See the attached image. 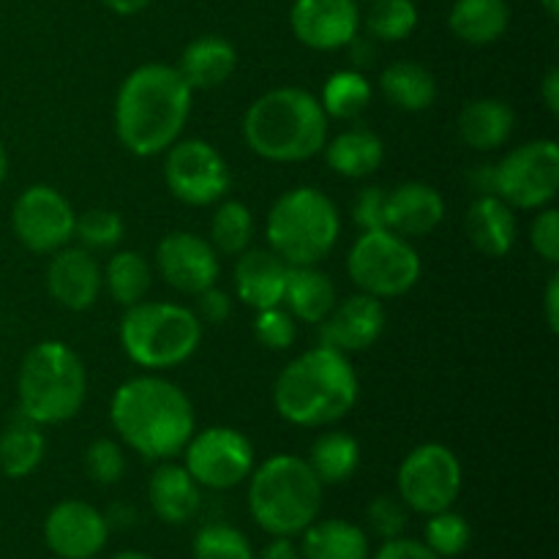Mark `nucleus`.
<instances>
[{
  "instance_id": "f257e3e1",
  "label": "nucleus",
  "mask_w": 559,
  "mask_h": 559,
  "mask_svg": "<svg viewBox=\"0 0 559 559\" xmlns=\"http://www.w3.org/2000/svg\"><path fill=\"white\" fill-rule=\"evenodd\" d=\"M191 91L175 66L145 63L115 96V134L131 156L151 158L180 140L191 115Z\"/></svg>"
},
{
  "instance_id": "f03ea898",
  "label": "nucleus",
  "mask_w": 559,
  "mask_h": 559,
  "mask_svg": "<svg viewBox=\"0 0 559 559\" xmlns=\"http://www.w3.org/2000/svg\"><path fill=\"white\" fill-rule=\"evenodd\" d=\"M109 420L123 445L147 462L180 456L197 431L191 399L158 374L126 380L109 402Z\"/></svg>"
},
{
  "instance_id": "7ed1b4c3",
  "label": "nucleus",
  "mask_w": 559,
  "mask_h": 559,
  "mask_svg": "<svg viewBox=\"0 0 559 559\" xmlns=\"http://www.w3.org/2000/svg\"><path fill=\"white\" fill-rule=\"evenodd\" d=\"M358 371L349 355L320 344L284 366L273 385V404L287 424L322 429L342 420L358 404Z\"/></svg>"
},
{
  "instance_id": "20e7f679",
  "label": "nucleus",
  "mask_w": 559,
  "mask_h": 559,
  "mask_svg": "<svg viewBox=\"0 0 559 559\" xmlns=\"http://www.w3.org/2000/svg\"><path fill=\"white\" fill-rule=\"evenodd\" d=\"M243 140L265 162H309L328 142V115L314 93L293 85L273 87L246 109Z\"/></svg>"
},
{
  "instance_id": "39448f33",
  "label": "nucleus",
  "mask_w": 559,
  "mask_h": 559,
  "mask_svg": "<svg viewBox=\"0 0 559 559\" xmlns=\"http://www.w3.org/2000/svg\"><path fill=\"white\" fill-rule=\"evenodd\" d=\"M251 519L273 538H295L322 511V484L306 459L278 453L251 469Z\"/></svg>"
},
{
  "instance_id": "423d86ee",
  "label": "nucleus",
  "mask_w": 559,
  "mask_h": 559,
  "mask_svg": "<svg viewBox=\"0 0 559 559\" xmlns=\"http://www.w3.org/2000/svg\"><path fill=\"white\" fill-rule=\"evenodd\" d=\"M22 418L36 426L66 424L87 396V371L80 355L63 342H41L25 355L16 374Z\"/></svg>"
},
{
  "instance_id": "0eeeda50",
  "label": "nucleus",
  "mask_w": 559,
  "mask_h": 559,
  "mask_svg": "<svg viewBox=\"0 0 559 559\" xmlns=\"http://www.w3.org/2000/svg\"><path fill=\"white\" fill-rule=\"evenodd\" d=\"M342 216L336 202L314 186L289 189L267 211L265 238L287 265H320L338 243Z\"/></svg>"
},
{
  "instance_id": "6e6552de",
  "label": "nucleus",
  "mask_w": 559,
  "mask_h": 559,
  "mask_svg": "<svg viewBox=\"0 0 559 559\" xmlns=\"http://www.w3.org/2000/svg\"><path fill=\"white\" fill-rule=\"evenodd\" d=\"M202 344V322L189 306L169 300H140L120 320V347L145 371L183 366Z\"/></svg>"
},
{
  "instance_id": "1a4fd4ad",
  "label": "nucleus",
  "mask_w": 559,
  "mask_h": 559,
  "mask_svg": "<svg viewBox=\"0 0 559 559\" xmlns=\"http://www.w3.org/2000/svg\"><path fill=\"white\" fill-rule=\"evenodd\" d=\"M420 257L415 246L391 229L360 233L347 254V273L360 293L371 298H402L420 282Z\"/></svg>"
},
{
  "instance_id": "9d476101",
  "label": "nucleus",
  "mask_w": 559,
  "mask_h": 559,
  "mask_svg": "<svg viewBox=\"0 0 559 559\" xmlns=\"http://www.w3.org/2000/svg\"><path fill=\"white\" fill-rule=\"evenodd\" d=\"M491 169V191L516 211H540L559 189V145L533 140L513 147Z\"/></svg>"
},
{
  "instance_id": "9b49d317",
  "label": "nucleus",
  "mask_w": 559,
  "mask_h": 559,
  "mask_svg": "<svg viewBox=\"0 0 559 559\" xmlns=\"http://www.w3.org/2000/svg\"><path fill=\"white\" fill-rule=\"evenodd\" d=\"M462 480L464 473L456 453L442 442H424L399 464V500L407 506V511L431 516L453 508L462 491Z\"/></svg>"
},
{
  "instance_id": "f8f14e48",
  "label": "nucleus",
  "mask_w": 559,
  "mask_h": 559,
  "mask_svg": "<svg viewBox=\"0 0 559 559\" xmlns=\"http://www.w3.org/2000/svg\"><path fill=\"white\" fill-rule=\"evenodd\" d=\"M183 467L200 486L213 491L243 484L254 469V442L233 426H207L194 431L183 448Z\"/></svg>"
},
{
  "instance_id": "ddd939ff",
  "label": "nucleus",
  "mask_w": 559,
  "mask_h": 559,
  "mask_svg": "<svg viewBox=\"0 0 559 559\" xmlns=\"http://www.w3.org/2000/svg\"><path fill=\"white\" fill-rule=\"evenodd\" d=\"M164 158V180L175 200L191 207H205L224 200L233 186L227 162L205 140H178Z\"/></svg>"
},
{
  "instance_id": "4468645a",
  "label": "nucleus",
  "mask_w": 559,
  "mask_h": 559,
  "mask_svg": "<svg viewBox=\"0 0 559 559\" xmlns=\"http://www.w3.org/2000/svg\"><path fill=\"white\" fill-rule=\"evenodd\" d=\"M76 213L58 189L47 183L27 186L14 202L11 227L20 243L36 254H55L74 238Z\"/></svg>"
},
{
  "instance_id": "2eb2a0df",
  "label": "nucleus",
  "mask_w": 559,
  "mask_h": 559,
  "mask_svg": "<svg viewBox=\"0 0 559 559\" xmlns=\"http://www.w3.org/2000/svg\"><path fill=\"white\" fill-rule=\"evenodd\" d=\"M156 271L175 293L200 295L218 282L222 262L211 240L194 233H169L156 246Z\"/></svg>"
},
{
  "instance_id": "dca6fc26",
  "label": "nucleus",
  "mask_w": 559,
  "mask_h": 559,
  "mask_svg": "<svg viewBox=\"0 0 559 559\" xmlns=\"http://www.w3.org/2000/svg\"><path fill=\"white\" fill-rule=\"evenodd\" d=\"M289 27L304 47L333 52L358 38V0H295Z\"/></svg>"
},
{
  "instance_id": "f3484780",
  "label": "nucleus",
  "mask_w": 559,
  "mask_h": 559,
  "mask_svg": "<svg viewBox=\"0 0 559 559\" xmlns=\"http://www.w3.org/2000/svg\"><path fill=\"white\" fill-rule=\"evenodd\" d=\"M107 519L91 502H58L44 522V540L60 559H93L107 546Z\"/></svg>"
},
{
  "instance_id": "a211bd4d",
  "label": "nucleus",
  "mask_w": 559,
  "mask_h": 559,
  "mask_svg": "<svg viewBox=\"0 0 559 559\" xmlns=\"http://www.w3.org/2000/svg\"><path fill=\"white\" fill-rule=\"evenodd\" d=\"M385 331V306L380 298L360 293L333 306L331 314L320 322V344L336 353H364L380 342Z\"/></svg>"
},
{
  "instance_id": "6ab92c4d",
  "label": "nucleus",
  "mask_w": 559,
  "mask_h": 559,
  "mask_svg": "<svg viewBox=\"0 0 559 559\" xmlns=\"http://www.w3.org/2000/svg\"><path fill=\"white\" fill-rule=\"evenodd\" d=\"M104 287L102 265L87 249H58L47 267V293L55 304L69 311H87Z\"/></svg>"
},
{
  "instance_id": "aec40b11",
  "label": "nucleus",
  "mask_w": 559,
  "mask_h": 559,
  "mask_svg": "<svg viewBox=\"0 0 559 559\" xmlns=\"http://www.w3.org/2000/svg\"><path fill=\"white\" fill-rule=\"evenodd\" d=\"M289 265L271 249H246L235 262V298L249 309L262 311L284 304Z\"/></svg>"
},
{
  "instance_id": "412c9836",
  "label": "nucleus",
  "mask_w": 559,
  "mask_h": 559,
  "mask_svg": "<svg viewBox=\"0 0 559 559\" xmlns=\"http://www.w3.org/2000/svg\"><path fill=\"white\" fill-rule=\"evenodd\" d=\"M445 218V200L440 191L420 180L396 186L388 191L385 200V227L402 238H424L435 233Z\"/></svg>"
},
{
  "instance_id": "4be33fe9",
  "label": "nucleus",
  "mask_w": 559,
  "mask_h": 559,
  "mask_svg": "<svg viewBox=\"0 0 559 559\" xmlns=\"http://www.w3.org/2000/svg\"><path fill=\"white\" fill-rule=\"evenodd\" d=\"M464 227H467L469 243L480 254L495 257V260L511 254L513 243H516V213L497 194H480L469 205Z\"/></svg>"
},
{
  "instance_id": "5701e85b",
  "label": "nucleus",
  "mask_w": 559,
  "mask_h": 559,
  "mask_svg": "<svg viewBox=\"0 0 559 559\" xmlns=\"http://www.w3.org/2000/svg\"><path fill=\"white\" fill-rule=\"evenodd\" d=\"M178 74L191 91H213L222 87L238 69V52L222 36H200L180 52Z\"/></svg>"
},
{
  "instance_id": "b1692460",
  "label": "nucleus",
  "mask_w": 559,
  "mask_h": 559,
  "mask_svg": "<svg viewBox=\"0 0 559 559\" xmlns=\"http://www.w3.org/2000/svg\"><path fill=\"white\" fill-rule=\"evenodd\" d=\"M147 500L153 513L167 524H186L202 506L200 484L180 464H158L147 484Z\"/></svg>"
},
{
  "instance_id": "393cba45",
  "label": "nucleus",
  "mask_w": 559,
  "mask_h": 559,
  "mask_svg": "<svg viewBox=\"0 0 559 559\" xmlns=\"http://www.w3.org/2000/svg\"><path fill=\"white\" fill-rule=\"evenodd\" d=\"M513 129H516V112L502 98H475L459 112V136L473 151H497L511 140Z\"/></svg>"
},
{
  "instance_id": "a878e982",
  "label": "nucleus",
  "mask_w": 559,
  "mask_h": 559,
  "mask_svg": "<svg viewBox=\"0 0 559 559\" xmlns=\"http://www.w3.org/2000/svg\"><path fill=\"white\" fill-rule=\"evenodd\" d=\"M338 304L336 284L317 265H289L284 306L289 314L309 325H320Z\"/></svg>"
},
{
  "instance_id": "bb28decb",
  "label": "nucleus",
  "mask_w": 559,
  "mask_h": 559,
  "mask_svg": "<svg viewBox=\"0 0 559 559\" xmlns=\"http://www.w3.org/2000/svg\"><path fill=\"white\" fill-rule=\"evenodd\" d=\"M325 164L336 175L349 180H364L374 175L385 162V142L369 129H347L322 147Z\"/></svg>"
},
{
  "instance_id": "cd10ccee",
  "label": "nucleus",
  "mask_w": 559,
  "mask_h": 559,
  "mask_svg": "<svg viewBox=\"0 0 559 559\" xmlns=\"http://www.w3.org/2000/svg\"><path fill=\"white\" fill-rule=\"evenodd\" d=\"M511 25L508 0H456L448 14V27L453 36L473 47H486L502 38Z\"/></svg>"
},
{
  "instance_id": "c85d7f7f",
  "label": "nucleus",
  "mask_w": 559,
  "mask_h": 559,
  "mask_svg": "<svg viewBox=\"0 0 559 559\" xmlns=\"http://www.w3.org/2000/svg\"><path fill=\"white\" fill-rule=\"evenodd\" d=\"M300 557L304 559H369V538L364 530L344 519L311 522L304 530Z\"/></svg>"
},
{
  "instance_id": "c756f323",
  "label": "nucleus",
  "mask_w": 559,
  "mask_h": 559,
  "mask_svg": "<svg viewBox=\"0 0 559 559\" xmlns=\"http://www.w3.org/2000/svg\"><path fill=\"white\" fill-rule=\"evenodd\" d=\"M380 91L402 112H424L437 102V80L415 60H396L380 74Z\"/></svg>"
},
{
  "instance_id": "7c9ffc66",
  "label": "nucleus",
  "mask_w": 559,
  "mask_h": 559,
  "mask_svg": "<svg viewBox=\"0 0 559 559\" xmlns=\"http://www.w3.org/2000/svg\"><path fill=\"white\" fill-rule=\"evenodd\" d=\"M306 462L322 486L344 484L360 467V442L347 431H325L314 440Z\"/></svg>"
},
{
  "instance_id": "2f4dec72",
  "label": "nucleus",
  "mask_w": 559,
  "mask_h": 559,
  "mask_svg": "<svg viewBox=\"0 0 559 559\" xmlns=\"http://www.w3.org/2000/svg\"><path fill=\"white\" fill-rule=\"evenodd\" d=\"M44 453H47V440L33 420H14L0 435V469L5 478L20 480L36 473L38 464L44 462Z\"/></svg>"
},
{
  "instance_id": "473e14b6",
  "label": "nucleus",
  "mask_w": 559,
  "mask_h": 559,
  "mask_svg": "<svg viewBox=\"0 0 559 559\" xmlns=\"http://www.w3.org/2000/svg\"><path fill=\"white\" fill-rule=\"evenodd\" d=\"M104 276V287L109 289L115 304L120 306H134L140 300H145V295L151 293V284H153V273L151 265H147L145 257L140 251H115L109 257L107 267L102 271Z\"/></svg>"
},
{
  "instance_id": "72a5a7b5",
  "label": "nucleus",
  "mask_w": 559,
  "mask_h": 559,
  "mask_svg": "<svg viewBox=\"0 0 559 559\" xmlns=\"http://www.w3.org/2000/svg\"><path fill=\"white\" fill-rule=\"evenodd\" d=\"M371 96H374L371 82L360 71L342 69L328 76V82L322 85L320 104L325 109L328 120H355L358 115L366 112V107L371 104Z\"/></svg>"
},
{
  "instance_id": "f704fd0d",
  "label": "nucleus",
  "mask_w": 559,
  "mask_h": 559,
  "mask_svg": "<svg viewBox=\"0 0 559 559\" xmlns=\"http://www.w3.org/2000/svg\"><path fill=\"white\" fill-rule=\"evenodd\" d=\"M254 235V216L238 200H227L216 207L211 218V246L224 257L243 254Z\"/></svg>"
},
{
  "instance_id": "c9c22d12",
  "label": "nucleus",
  "mask_w": 559,
  "mask_h": 559,
  "mask_svg": "<svg viewBox=\"0 0 559 559\" xmlns=\"http://www.w3.org/2000/svg\"><path fill=\"white\" fill-rule=\"evenodd\" d=\"M366 27L380 41H404L418 27V5L413 0H371Z\"/></svg>"
},
{
  "instance_id": "e433bc0d",
  "label": "nucleus",
  "mask_w": 559,
  "mask_h": 559,
  "mask_svg": "<svg viewBox=\"0 0 559 559\" xmlns=\"http://www.w3.org/2000/svg\"><path fill=\"white\" fill-rule=\"evenodd\" d=\"M473 530L462 513H453L451 508L440 513H431L424 530V544L435 551L437 557H459L469 546Z\"/></svg>"
},
{
  "instance_id": "4c0bfd02",
  "label": "nucleus",
  "mask_w": 559,
  "mask_h": 559,
  "mask_svg": "<svg viewBox=\"0 0 559 559\" xmlns=\"http://www.w3.org/2000/svg\"><path fill=\"white\" fill-rule=\"evenodd\" d=\"M126 224L123 218L107 207H91L74 222V238H80L82 249L87 251H102L112 249L123 240Z\"/></svg>"
},
{
  "instance_id": "58836bf2",
  "label": "nucleus",
  "mask_w": 559,
  "mask_h": 559,
  "mask_svg": "<svg viewBox=\"0 0 559 559\" xmlns=\"http://www.w3.org/2000/svg\"><path fill=\"white\" fill-rule=\"evenodd\" d=\"M194 559H254V549L240 530L207 524L194 535Z\"/></svg>"
},
{
  "instance_id": "ea45409f",
  "label": "nucleus",
  "mask_w": 559,
  "mask_h": 559,
  "mask_svg": "<svg viewBox=\"0 0 559 559\" xmlns=\"http://www.w3.org/2000/svg\"><path fill=\"white\" fill-rule=\"evenodd\" d=\"M254 336L257 342L265 349H276V353H284L295 344V336H298V328H295V317L289 314L282 306H273V309L257 311L254 320Z\"/></svg>"
},
{
  "instance_id": "a19ab883",
  "label": "nucleus",
  "mask_w": 559,
  "mask_h": 559,
  "mask_svg": "<svg viewBox=\"0 0 559 559\" xmlns=\"http://www.w3.org/2000/svg\"><path fill=\"white\" fill-rule=\"evenodd\" d=\"M85 469L93 484L112 486L123 478L126 456L115 440H93L85 451Z\"/></svg>"
},
{
  "instance_id": "79ce46f5",
  "label": "nucleus",
  "mask_w": 559,
  "mask_h": 559,
  "mask_svg": "<svg viewBox=\"0 0 559 559\" xmlns=\"http://www.w3.org/2000/svg\"><path fill=\"white\" fill-rule=\"evenodd\" d=\"M366 519H369V527L374 530L382 540L399 538V535L407 530V506H404L399 497L380 495L369 502Z\"/></svg>"
},
{
  "instance_id": "37998d69",
  "label": "nucleus",
  "mask_w": 559,
  "mask_h": 559,
  "mask_svg": "<svg viewBox=\"0 0 559 559\" xmlns=\"http://www.w3.org/2000/svg\"><path fill=\"white\" fill-rule=\"evenodd\" d=\"M530 243H533L535 254L546 260L549 265L559 262V211L555 207H540L538 216L530 224Z\"/></svg>"
},
{
  "instance_id": "c03bdc74",
  "label": "nucleus",
  "mask_w": 559,
  "mask_h": 559,
  "mask_svg": "<svg viewBox=\"0 0 559 559\" xmlns=\"http://www.w3.org/2000/svg\"><path fill=\"white\" fill-rule=\"evenodd\" d=\"M385 200L388 191L380 186H369L360 191L353 202V222L358 224L360 233H371V229H388L385 227Z\"/></svg>"
},
{
  "instance_id": "a18cd8bd",
  "label": "nucleus",
  "mask_w": 559,
  "mask_h": 559,
  "mask_svg": "<svg viewBox=\"0 0 559 559\" xmlns=\"http://www.w3.org/2000/svg\"><path fill=\"white\" fill-rule=\"evenodd\" d=\"M194 314L200 317V322H207V325H224L229 314H233V298H229V293H224V289L213 284L205 293L197 295Z\"/></svg>"
},
{
  "instance_id": "49530a36",
  "label": "nucleus",
  "mask_w": 559,
  "mask_h": 559,
  "mask_svg": "<svg viewBox=\"0 0 559 559\" xmlns=\"http://www.w3.org/2000/svg\"><path fill=\"white\" fill-rule=\"evenodd\" d=\"M374 559H442V557H437L424 540H413L399 535V538L385 540V544L380 546V551L374 555Z\"/></svg>"
},
{
  "instance_id": "de8ad7c7",
  "label": "nucleus",
  "mask_w": 559,
  "mask_h": 559,
  "mask_svg": "<svg viewBox=\"0 0 559 559\" xmlns=\"http://www.w3.org/2000/svg\"><path fill=\"white\" fill-rule=\"evenodd\" d=\"M544 314H546V325H549V331L559 333V276H551L549 284H546Z\"/></svg>"
},
{
  "instance_id": "09e8293b",
  "label": "nucleus",
  "mask_w": 559,
  "mask_h": 559,
  "mask_svg": "<svg viewBox=\"0 0 559 559\" xmlns=\"http://www.w3.org/2000/svg\"><path fill=\"white\" fill-rule=\"evenodd\" d=\"M540 98H544L546 109L551 115H559V69H549L546 71L544 82H540Z\"/></svg>"
},
{
  "instance_id": "8fccbe9b",
  "label": "nucleus",
  "mask_w": 559,
  "mask_h": 559,
  "mask_svg": "<svg viewBox=\"0 0 559 559\" xmlns=\"http://www.w3.org/2000/svg\"><path fill=\"white\" fill-rule=\"evenodd\" d=\"M260 559H304V557H300L298 546H295L289 538H273L271 544L262 549Z\"/></svg>"
},
{
  "instance_id": "3c124183",
  "label": "nucleus",
  "mask_w": 559,
  "mask_h": 559,
  "mask_svg": "<svg viewBox=\"0 0 559 559\" xmlns=\"http://www.w3.org/2000/svg\"><path fill=\"white\" fill-rule=\"evenodd\" d=\"M102 3L107 5L109 11H115V14L134 16V14H140V11H145L153 0H102Z\"/></svg>"
},
{
  "instance_id": "603ef678",
  "label": "nucleus",
  "mask_w": 559,
  "mask_h": 559,
  "mask_svg": "<svg viewBox=\"0 0 559 559\" xmlns=\"http://www.w3.org/2000/svg\"><path fill=\"white\" fill-rule=\"evenodd\" d=\"M5 175H9V153H5L3 142H0V186H3Z\"/></svg>"
},
{
  "instance_id": "864d4df0",
  "label": "nucleus",
  "mask_w": 559,
  "mask_h": 559,
  "mask_svg": "<svg viewBox=\"0 0 559 559\" xmlns=\"http://www.w3.org/2000/svg\"><path fill=\"white\" fill-rule=\"evenodd\" d=\"M540 5H544V11L551 16V20H557V16H559V0H540Z\"/></svg>"
},
{
  "instance_id": "5fc2aeb1",
  "label": "nucleus",
  "mask_w": 559,
  "mask_h": 559,
  "mask_svg": "<svg viewBox=\"0 0 559 559\" xmlns=\"http://www.w3.org/2000/svg\"><path fill=\"white\" fill-rule=\"evenodd\" d=\"M112 559H153V557L142 555V551H120V555H115Z\"/></svg>"
}]
</instances>
